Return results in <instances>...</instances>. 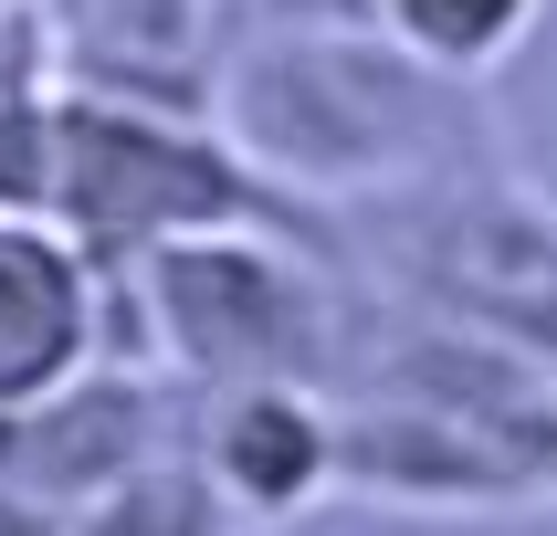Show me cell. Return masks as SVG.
Masks as SVG:
<instances>
[{"instance_id":"6da1fadb","label":"cell","mask_w":557,"mask_h":536,"mask_svg":"<svg viewBox=\"0 0 557 536\" xmlns=\"http://www.w3.org/2000/svg\"><path fill=\"white\" fill-rule=\"evenodd\" d=\"M211 126L274 189L284 221L442 189V179L516 158L495 74H442L410 42H389L379 22L232 42L211 63Z\"/></svg>"},{"instance_id":"7a4b0ae2","label":"cell","mask_w":557,"mask_h":536,"mask_svg":"<svg viewBox=\"0 0 557 536\" xmlns=\"http://www.w3.org/2000/svg\"><path fill=\"white\" fill-rule=\"evenodd\" d=\"M42 221L74 232L95 263H137V252L200 242V232H252V221H284V211H274V189L232 158V137L211 126V105L53 85V179H42Z\"/></svg>"},{"instance_id":"3957f363","label":"cell","mask_w":557,"mask_h":536,"mask_svg":"<svg viewBox=\"0 0 557 536\" xmlns=\"http://www.w3.org/2000/svg\"><path fill=\"white\" fill-rule=\"evenodd\" d=\"M180 441H189V378L137 369V358H85L42 400L0 410V484L42 504H85Z\"/></svg>"},{"instance_id":"277c9868","label":"cell","mask_w":557,"mask_h":536,"mask_svg":"<svg viewBox=\"0 0 557 536\" xmlns=\"http://www.w3.org/2000/svg\"><path fill=\"white\" fill-rule=\"evenodd\" d=\"M189 463L211 473L232 515L252 536L295 526L306 504L337 495V432H326V400L315 389H284V378H232V389H189Z\"/></svg>"},{"instance_id":"5b68a950","label":"cell","mask_w":557,"mask_h":536,"mask_svg":"<svg viewBox=\"0 0 557 536\" xmlns=\"http://www.w3.org/2000/svg\"><path fill=\"white\" fill-rule=\"evenodd\" d=\"M85 358H106V263L53 221L0 211V410L42 400Z\"/></svg>"},{"instance_id":"8992f818","label":"cell","mask_w":557,"mask_h":536,"mask_svg":"<svg viewBox=\"0 0 557 536\" xmlns=\"http://www.w3.org/2000/svg\"><path fill=\"white\" fill-rule=\"evenodd\" d=\"M63 85L211 105V0H22Z\"/></svg>"},{"instance_id":"52a82bcc","label":"cell","mask_w":557,"mask_h":536,"mask_svg":"<svg viewBox=\"0 0 557 536\" xmlns=\"http://www.w3.org/2000/svg\"><path fill=\"white\" fill-rule=\"evenodd\" d=\"M63 536H252V526L232 515V495H221L189 452H158V463H137L126 484L63 504Z\"/></svg>"},{"instance_id":"ba28073f","label":"cell","mask_w":557,"mask_h":536,"mask_svg":"<svg viewBox=\"0 0 557 536\" xmlns=\"http://www.w3.org/2000/svg\"><path fill=\"white\" fill-rule=\"evenodd\" d=\"M536 11L547 0H369V22L389 42H410L421 63H442V74H495L536 32Z\"/></svg>"},{"instance_id":"9c48e42d","label":"cell","mask_w":557,"mask_h":536,"mask_svg":"<svg viewBox=\"0 0 557 536\" xmlns=\"http://www.w3.org/2000/svg\"><path fill=\"white\" fill-rule=\"evenodd\" d=\"M369 22V0H211V63L232 42H274V32H337Z\"/></svg>"},{"instance_id":"30bf717a","label":"cell","mask_w":557,"mask_h":536,"mask_svg":"<svg viewBox=\"0 0 557 536\" xmlns=\"http://www.w3.org/2000/svg\"><path fill=\"white\" fill-rule=\"evenodd\" d=\"M0 536H63V504L22 495V484H0Z\"/></svg>"},{"instance_id":"8fae6325","label":"cell","mask_w":557,"mask_h":536,"mask_svg":"<svg viewBox=\"0 0 557 536\" xmlns=\"http://www.w3.org/2000/svg\"><path fill=\"white\" fill-rule=\"evenodd\" d=\"M0 11H11V0H0Z\"/></svg>"}]
</instances>
